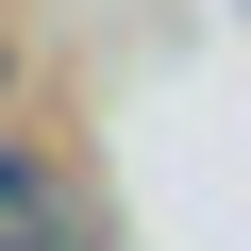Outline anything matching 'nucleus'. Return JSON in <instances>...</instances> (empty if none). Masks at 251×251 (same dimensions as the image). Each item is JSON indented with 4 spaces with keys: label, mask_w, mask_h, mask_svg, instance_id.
<instances>
[{
    "label": "nucleus",
    "mask_w": 251,
    "mask_h": 251,
    "mask_svg": "<svg viewBox=\"0 0 251 251\" xmlns=\"http://www.w3.org/2000/svg\"><path fill=\"white\" fill-rule=\"evenodd\" d=\"M17 201H34V151H0V218H17Z\"/></svg>",
    "instance_id": "1"
},
{
    "label": "nucleus",
    "mask_w": 251,
    "mask_h": 251,
    "mask_svg": "<svg viewBox=\"0 0 251 251\" xmlns=\"http://www.w3.org/2000/svg\"><path fill=\"white\" fill-rule=\"evenodd\" d=\"M0 251H84V234H17V218H0Z\"/></svg>",
    "instance_id": "2"
}]
</instances>
